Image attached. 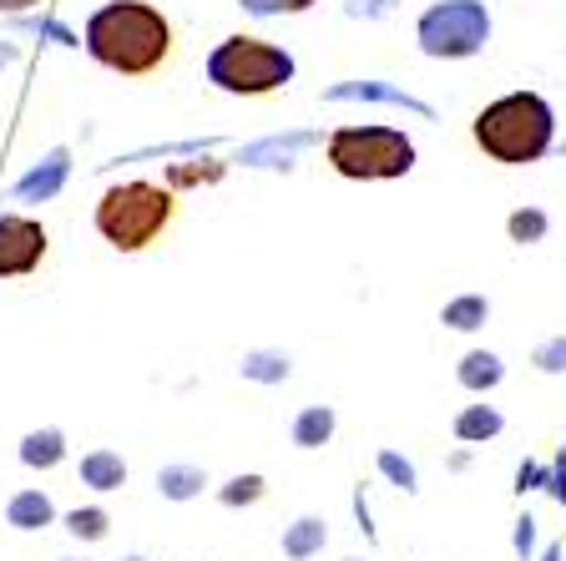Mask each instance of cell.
<instances>
[{
	"label": "cell",
	"instance_id": "cell-12",
	"mask_svg": "<svg viewBox=\"0 0 566 561\" xmlns=\"http://www.w3.org/2000/svg\"><path fill=\"white\" fill-rule=\"evenodd\" d=\"M324 541H329V527L318 521V516H298L294 527L283 531V557L289 561H308L324 551Z\"/></svg>",
	"mask_w": 566,
	"mask_h": 561
},
{
	"label": "cell",
	"instance_id": "cell-14",
	"mask_svg": "<svg viewBox=\"0 0 566 561\" xmlns=\"http://www.w3.org/2000/svg\"><path fill=\"white\" fill-rule=\"evenodd\" d=\"M501 409H491V405H471V409H460L455 415V440H465V445H485V440H495L501 435Z\"/></svg>",
	"mask_w": 566,
	"mask_h": 561
},
{
	"label": "cell",
	"instance_id": "cell-9",
	"mask_svg": "<svg viewBox=\"0 0 566 561\" xmlns=\"http://www.w3.org/2000/svg\"><path fill=\"white\" fill-rule=\"evenodd\" d=\"M455 380L471 389V395H485V389H495L501 380H506V364H501V354H491V350H471L465 360H460Z\"/></svg>",
	"mask_w": 566,
	"mask_h": 561
},
{
	"label": "cell",
	"instance_id": "cell-30",
	"mask_svg": "<svg viewBox=\"0 0 566 561\" xmlns=\"http://www.w3.org/2000/svg\"><path fill=\"white\" fill-rule=\"evenodd\" d=\"M122 561H147V557H122Z\"/></svg>",
	"mask_w": 566,
	"mask_h": 561
},
{
	"label": "cell",
	"instance_id": "cell-28",
	"mask_svg": "<svg viewBox=\"0 0 566 561\" xmlns=\"http://www.w3.org/2000/svg\"><path fill=\"white\" fill-rule=\"evenodd\" d=\"M25 6H41V0H0V11H25Z\"/></svg>",
	"mask_w": 566,
	"mask_h": 561
},
{
	"label": "cell",
	"instance_id": "cell-18",
	"mask_svg": "<svg viewBox=\"0 0 566 561\" xmlns=\"http://www.w3.org/2000/svg\"><path fill=\"white\" fill-rule=\"evenodd\" d=\"M289 370H294V364H289V354H279V350H259L243 360V380H253V385H283Z\"/></svg>",
	"mask_w": 566,
	"mask_h": 561
},
{
	"label": "cell",
	"instance_id": "cell-13",
	"mask_svg": "<svg viewBox=\"0 0 566 561\" xmlns=\"http://www.w3.org/2000/svg\"><path fill=\"white\" fill-rule=\"evenodd\" d=\"M21 460L31 470H51V466H61L66 460V435L56 430V425H46V430H31L21 440Z\"/></svg>",
	"mask_w": 566,
	"mask_h": 561
},
{
	"label": "cell",
	"instance_id": "cell-5",
	"mask_svg": "<svg viewBox=\"0 0 566 561\" xmlns=\"http://www.w3.org/2000/svg\"><path fill=\"white\" fill-rule=\"evenodd\" d=\"M329 167L354 183H385L415 167V142L400 127H339L324 147Z\"/></svg>",
	"mask_w": 566,
	"mask_h": 561
},
{
	"label": "cell",
	"instance_id": "cell-16",
	"mask_svg": "<svg viewBox=\"0 0 566 561\" xmlns=\"http://www.w3.org/2000/svg\"><path fill=\"white\" fill-rule=\"evenodd\" d=\"M485 314H491V304H485L481 293H460V299H450V304L440 309V324L460 329V334H471V329L485 324Z\"/></svg>",
	"mask_w": 566,
	"mask_h": 561
},
{
	"label": "cell",
	"instance_id": "cell-7",
	"mask_svg": "<svg viewBox=\"0 0 566 561\" xmlns=\"http://www.w3.org/2000/svg\"><path fill=\"white\" fill-rule=\"evenodd\" d=\"M51 238L46 228L25 212H0V279H25L41 269Z\"/></svg>",
	"mask_w": 566,
	"mask_h": 561
},
{
	"label": "cell",
	"instance_id": "cell-3",
	"mask_svg": "<svg viewBox=\"0 0 566 561\" xmlns=\"http://www.w3.org/2000/svg\"><path fill=\"white\" fill-rule=\"evenodd\" d=\"M177 212V198L163 183H147V177H132V183L106 187L102 202H96V233L117 253H142L167 233V222Z\"/></svg>",
	"mask_w": 566,
	"mask_h": 561
},
{
	"label": "cell",
	"instance_id": "cell-19",
	"mask_svg": "<svg viewBox=\"0 0 566 561\" xmlns=\"http://www.w3.org/2000/svg\"><path fill=\"white\" fill-rule=\"evenodd\" d=\"M66 531L76 541H102L106 531H112V516H106L102 506H76V511L66 516Z\"/></svg>",
	"mask_w": 566,
	"mask_h": 561
},
{
	"label": "cell",
	"instance_id": "cell-22",
	"mask_svg": "<svg viewBox=\"0 0 566 561\" xmlns=\"http://www.w3.org/2000/svg\"><path fill=\"white\" fill-rule=\"evenodd\" d=\"M542 233H546V218L536 208H526V212L511 218V238H516V243H542Z\"/></svg>",
	"mask_w": 566,
	"mask_h": 561
},
{
	"label": "cell",
	"instance_id": "cell-17",
	"mask_svg": "<svg viewBox=\"0 0 566 561\" xmlns=\"http://www.w3.org/2000/svg\"><path fill=\"white\" fill-rule=\"evenodd\" d=\"M202 486H208V476H202L198 466H163V476H157V491H163L167 501H192Z\"/></svg>",
	"mask_w": 566,
	"mask_h": 561
},
{
	"label": "cell",
	"instance_id": "cell-4",
	"mask_svg": "<svg viewBox=\"0 0 566 561\" xmlns=\"http://www.w3.org/2000/svg\"><path fill=\"white\" fill-rule=\"evenodd\" d=\"M208 82L228 96H269L294 82V56L263 35H228L208 56Z\"/></svg>",
	"mask_w": 566,
	"mask_h": 561
},
{
	"label": "cell",
	"instance_id": "cell-8",
	"mask_svg": "<svg viewBox=\"0 0 566 561\" xmlns=\"http://www.w3.org/2000/svg\"><path fill=\"white\" fill-rule=\"evenodd\" d=\"M66 173H71V157H66V147H56L46 163L31 167V173L15 183V198H21V202H46V198H56L61 183H66Z\"/></svg>",
	"mask_w": 566,
	"mask_h": 561
},
{
	"label": "cell",
	"instance_id": "cell-11",
	"mask_svg": "<svg viewBox=\"0 0 566 561\" xmlns=\"http://www.w3.org/2000/svg\"><path fill=\"white\" fill-rule=\"evenodd\" d=\"M6 521H11L15 531H41L56 521V506H51L46 491H21V496H11V506H6Z\"/></svg>",
	"mask_w": 566,
	"mask_h": 561
},
{
	"label": "cell",
	"instance_id": "cell-15",
	"mask_svg": "<svg viewBox=\"0 0 566 561\" xmlns=\"http://www.w3.org/2000/svg\"><path fill=\"white\" fill-rule=\"evenodd\" d=\"M334 435V409L329 405H308L304 415L294 420V445L298 450H318V445H329Z\"/></svg>",
	"mask_w": 566,
	"mask_h": 561
},
{
	"label": "cell",
	"instance_id": "cell-24",
	"mask_svg": "<svg viewBox=\"0 0 566 561\" xmlns=\"http://www.w3.org/2000/svg\"><path fill=\"white\" fill-rule=\"evenodd\" d=\"M379 470H385L400 491H415V466L405 456H395V450H379Z\"/></svg>",
	"mask_w": 566,
	"mask_h": 561
},
{
	"label": "cell",
	"instance_id": "cell-26",
	"mask_svg": "<svg viewBox=\"0 0 566 561\" xmlns=\"http://www.w3.org/2000/svg\"><path fill=\"white\" fill-rule=\"evenodd\" d=\"M531 547H536V521H531V516H521V521H516V557L526 561Z\"/></svg>",
	"mask_w": 566,
	"mask_h": 561
},
{
	"label": "cell",
	"instance_id": "cell-21",
	"mask_svg": "<svg viewBox=\"0 0 566 561\" xmlns=\"http://www.w3.org/2000/svg\"><path fill=\"white\" fill-rule=\"evenodd\" d=\"M531 364L542 374H566V334H556V340H546L542 350L531 354Z\"/></svg>",
	"mask_w": 566,
	"mask_h": 561
},
{
	"label": "cell",
	"instance_id": "cell-6",
	"mask_svg": "<svg viewBox=\"0 0 566 561\" xmlns=\"http://www.w3.org/2000/svg\"><path fill=\"white\" fill-rule=\"evenodd\" d=\"M420 51L436 61H465L491 41V15L481 0H440L420 15Z\"/></svg>",
	"mask_w": 566,
	"mask_h": 561
},
{
	"label": "cell",
	"instance_id": "cell-23",
	"mask_svg": "<svg viewBox=\"0 0 566 561\" xmlns=\"http://www.w3.org/2000/svg\"><path fill=\"white\" fill-rule=\"evenodd\" d=\"M238 6L253 15H304L314 0H238Z\"/></svg>",
	"mask_w": 566,
	"mask_h": 561
},
{
	"label": "cell",
	"instance_id": "cell-1",
	"mask_svg": "<svg viewBox=\"0 0 566 561\" xmlns=\"http://www.w3.org/2000/svg\"><path fill=\"white\" fill-rule=\"evenodd\" d=\"M86 56L117 76H153L177 46V31L147 0H106L82 31Z\"/></svg>",
	"mask_w": 566,
	"mask_h": 561
},
{
	"label": "cell",
	"instance_id": "cell-25",
	"mask_svg": "<svg viewBox=\"0 0 566 561\" xmlns=\"http://www.w3.org/2000/svg\"><path fill=\"white\" fill-rule=\"evenodd\" d=\"M546 480V466H536V460H526V466L516 470V491L526 496V491H536V486H542Z\"/></svg>",
	"mask_w": 566,
	"mask_h": 561
},
{
	"label": "cell",
	"instance_id": "cell-20",
	"mask_svg": "<svg viewBox=\"0 0 566 561\" xmlns=\"http://www.w3.org/2000/svg\"><path fill=\"white\" fill-rule=\"evenodd\" d=\"M263 496V476H238V480H228L223 491H218V501L223 506H253Z\"/></svg>",
	"mask_w": 566,
	"mask_h": 561
},
{
	"label": "cell",
	"instance_id": "cell-29",
	"mask_svg": "<svg viewBox=\"0 0 566 561\" xmlns=\"http://www.w3.org/2000/svg\"><path fill=\"white\" fill-rule=\"evenodd\" d=\"M542 561H562V547H552V551H546V557Z\"/></svg>",
	"mask_w": 566,
	"mask_h": 561
},
{
	"label": "cell",
	"instance_id": "cell-2",
	"mask_svg": "<svg viewBox=\"0 0 566 561\" xmlns=\"http://www.w3.org/2000/svg\"><path fill=\"white\" fill-rule=\"evenodd\" d=\"M471 137L491 163L501 167H526L542 163L556 142V112L546 96L536 92H511L495 96L491 106H481L471 122Z\"/></svg>",
	"mask_w": 566,
	"mask_h": 561
},
{
	"label": "cell",
	"instance_id": "cell-27",
	"mask_svg": "<svg viewBox=\"0 0 566 561\" xmlns=\"http://www.w3.org/2000/svg\"><path fill=\"white\" fill-rule=\"evenodd\" d=\"M546 486H552V496H556V501H566V456H562V466H556L552 476H546Z\"/></svg>",
	"mask_w": 566,
	"mask_h": 561
},
{
	"label": "cell",
	"instance_id": "cell-10",
	"mask_svg": "<svg viewBox=\"0 0 566 561\" xmlns=\"http://www.w3.org/2000/svg\"><path fill=\"white\" fill-rule=\"evenodd\" d=\"M82 486H92V491H122V486H127V460H122L117 450H86Z\"/></svg>",
	"mask_w": 566,
	"mask_h": 561
}]
</instances>
